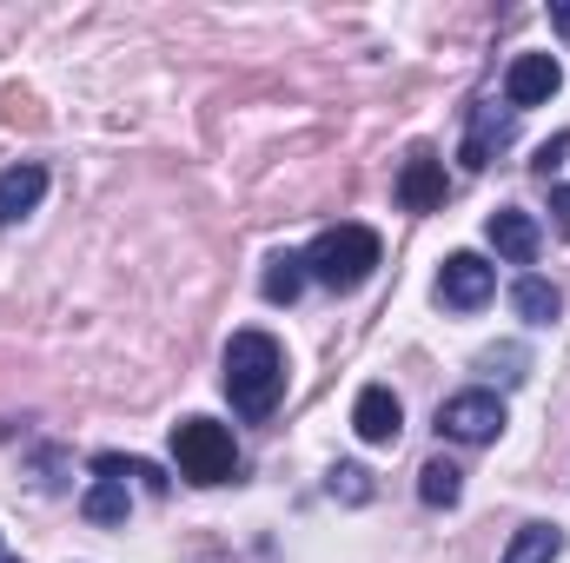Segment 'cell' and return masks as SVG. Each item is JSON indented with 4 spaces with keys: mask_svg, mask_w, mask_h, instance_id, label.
I'll return each instance as SVG.
<instances>
[{
    "mask_svg": "<svg viewBox=\"0 0 570 563\" xmlns=\"http://www.w3.org/2000/svg\"><path fill=\"white\" fill-rule=\"evenodd\" d=\"M491 292H498V266H484L478 253L444 259V273H438V305L444 312H478V305H491Z\"/></svg>",
    "mask_w": 570,
    "mask_h": 563,
    "instance_id": "5b68a950",
    "label": "cell"
},
{
    "mask_svg": "<svg viewBox=\"0 0 570 563\" xmlns=\"http://www.w3.org/2000/svg\"><path fill=\"white\" fill-rule=\"evenodd\" d=\"M419 497H425L431 511H451V504L464 497V471H458L451 457H431L425 471H419Z\"/></svg>",
    "mask_w": 570,
    "mask_h": 563,
    "instance_id": "9a60e30c",
    "label": "cell"
},
{
    "mask_svg": "<svg viewBox=\"0 0 570 563\" xmlns=\"http://www.w3.org/2000/svg\"><path fill=\"white\" fill-rule=\"evenodd\" d=\"M226 398L246 424H266L285 398V352L273 332H233L226 345Z\"/></svg>",
    "mask_w": 570,
    "mask_h": 563,
    "instance_id": "6da1fadb",
    "label": "cell"
},
{
    "mask_svg": "<svg viewBox=\"0 0 570 563\" xmlns=\"http://www.w3.org/2000/svg\"><path fill=\"white\" fill-rule=\"evenodd\" d=\"M40 199H47V166L20 159V166H7V172H0V226H20Z\"/></svg>",
    "mask_w": 570,
    "mask_h": 563,
    "instance_id": "8fae6325",
    "label": "cell"
},
{
    "mask_svg": "<svg viewBox=\"0 0 570 563\" xmlns=\"http://www.w3.org/2000/svg\"><path fill=\"white\" fill-rule=\"evenodd\" d=\"M551 219H558V233L570 239V186H551Z\"/></svg>",
    "mask_w": 570,
    "mask_h": 563,
    "instance_id": "ffe728a7",
    "label": "cell"
},
{
    "mask_svg": "<svg viewBox=\"0 0 570 563\" xmlns=\"http://www.w3.org/2000/svg\"><path fill=\"white\" fill-rule=\"evenodd\" d=\"M352 431H358L365 444H399V431H405L399 392H392V385H365V392L352 398Z\"/></svg>",
    "mask_w": 570,
    "mask_h": 563,
    "instance_id": "ba28073f",
    "label": "cell"
},
{
    "mask_svg": "<svg viewBox=\"0 0 570 563\" xmlns=\"http://www.w3.org/2000/svg\"><path fill=\"white\" fill-rule=\"evenodd\" d=\"M511 312L531 325V332H544V325H558V312H564V292L551 279H538V273H524V279L511 285Z\"/></svg>",
    "mask_w": 570,
    "mask_h": 563,
    "instance_id": "7c38bea8",
    "label": "cell"
},
{
    "mask_svg": "<svg viewBox=\"0 0 570 563\" xmlns=\"http://www.w3.org/2000/svg\"><path fill=\"white\" fill-rule=\"evenodd\" d=\"M558 87H564V67H558L551 53H518V60H511V73H504V107H511V113L544 107Z\"/></svg>",
    "mask_w": 570,
    "mask_h": 563,
    "instance_id": "52a82bcc",
    "label": "cell"
},
{
    "mask_svg": "<svg viewBox=\"0 0 570 563\" xmlns=\"http://www.w3.org/2000/svg\"><path fill=\"white\" fill-rule=\"evenodd\" d=\"M438 431L451 444H491L504 431V398L498 392H458V398L438 405Z\"/></svg>",
    "mask_w": 570,
    "mask_h": 563,
    "instance_id": "277c9868",
    "label": "cell"
},
{
    "mask_svg": "<svg viewBox=\"0 0 570 563\" xmlns=\"http://www.w3.org/2000/svg\"><path fill=\"white\" fill-rule=\"evenodd\" d=\"M173 464H179V477H193V484H226L233 471H239V444H233V431L219 418H179L173 424Z\"/></svg>",
    "mask_w": 570,
    "mask_h": 563,
    "instance_id": "3957f363",
    "label": "cell"
},
{
    "mask_svg": "<svg viewBox=\"0 0 570 563\" xmlns=\"http://www.w3.org/2000/svg\"><path fill=\"white\" fill-rule=\"evenodd\" d=\"M399 206L405 213H438L444 206V159L431 146H412V159L399 172Z\"/></svg>",
    "mask_w": 570,
    "mask_h": 563,
    "instance_id": "9c48e42d",
    "label": "cell"
},
{
    "mask_svg": "<svg viewBox=\"0 0 570 563\" xmlns=\"http://www.w3.org/2000/svg\"><path fill=\"white\" fill-rule=\"evenodd\" d=\"M325 491H332L338 504H372V471H365V464H332V471H325Z\"/></svg>",
    "mask_w": 570,
    "mask_h": 563,
    "instance_id": "ac0fdd59",
    "label": "cell"
},
{
    "mask_svg": "<svg viewBox=\"0 0 570 563\" xmlns=\"http://www.w3.org/2000/svg\"><path fill=\"white\" fill-rule=\"evenodd\" d=\"M7 563H20V557H7Z\"/></svg>",
    "mask_w": 570,
    "mask_h": 563,
    "instance_id": "7402d4cb",
    "label": "cell"
},
{
    "mask_svg": "<svg viewBox=\"0 0 570 563\" xmlns=\"http://www.w3.org/2000/svg\"><path fill=\"white\" fill-rule=\"evenodd\" d=\"M511 134H518V113H511V107H498V100H478V107H471V127H464V146H458V159H464L471 172H484V166L511 146Z\"/></svg>",
    "mask_w": 570,
    "mask_h": 563,
    "instance_id": "8992f818",
    "label": "cell"
},
{
    "mask_svg": "<svg viewBox=\"0 0 570 563\" xmlns=\"http://www.w3.org/2000/svg\"><path fill=\"white\" fill-rule=\"evenodd\" d=\"M484 233H491L498 259H511V266H531V259H538V246H544V226H538L524 206H498Z\"/></svg>",
    "mask_w": 570,
    "mask_h": 563,
    "instance_id": "30bf717a",
    "label": "cell"
},
{
    "mask_svg": "<svg viewBox=\"0 0 570 563\" xmlns=\"http://www.w3.org/2000/svg\"><path fill=\"white\" fill-rule=\"evenodd\" d=\"M564 152H570V134H551V140L538 146V159H531V172H538V179H551V172L564 166Z\"/></svg>",
    "mask_w": 570,
    "mask_h": 563,
    "instance_id": "d6986e66",
    "label": "cell"
},
{
    "mask_svg": "<svg viewBox=\"0 0 570 563\" xmlns=\"http://www.w3.org/2000/svg\"><path fill=\"white\" fill-rule=\"evenodd\" d=\"M558 557H564V531L558 524H518L511 551L498 563H558Z\"/></svg>",
    "mask_w": 570,
    "mask_h": 563,
    "instance_id": "4fadbf2b",
    "label": "cell"
},
{
    "mask_svg": "<svg viewBox=\"0 0 570 563\" xmlns=\"http://www.w3.org/2000/svg\"><path fill=\"white\" fill-rule=\"evenodd\" d=\"M94 471H100V477H120V484H127V477H140L146 491H166V471H159V464H146V457H114V451H100V457H94Z\"/></svg>",
    "mask_w": 570,
    "mask_h": 563,
    "instance_id": "e0dca14e",
    "label": "cell"
},
{
    "mask_svg": "<svg viewBox=\"0 0 570 563\" xmlns=\"http://www.w3.org/2000/svg\"><path fill=\"white\" fill-rule=\"evenodd\" d=\"M551 27H558V33L570 40V0H564V7H551Z\"/></svg>",
    "mask_w": 570,
    "mask_h": 563,
    "instance_id": "44dd1931",
    "label": "cell"
},
{
    "mask_svg": "<svg viewBox=\"0 0 570 563\" xmlns=\"http://www.w3.org/2000/svg\"><path fill=\"white\" fill-rule=\"evenodd\" d=\"M379 259H385V246H379L372 226H325L305 246V273L318 285H332V292H358V285L379 273Z\"/></svg>",
    "mask_w": 570,
    "mask_h": 563,
    "instance_id": "7a4b0ae2",
    "label": "cell"
},
{
    "mask_svg": "<svg viewBox=\"0 0 570 563\" xmlns=\"http://www.w3.org/2000/svg\"><path fill=\"white\" fill-rule=\"evenodd\" d=\"M305 279H312V273H305V253H279V259L266 266V298H273V305H292V298L305 292Z\"/></svg>",
    "mask_w": 570,
    "mask_h": 563,
    "instance_id": "2e32d148",
    "label": "cell"
},
{
    "mask_svg": "<svg viewBox=\"0 0 570 563\" xmlns=\"http://www.w3.org/2000/svg\"><path fill=\"white\" fill-rule=\"evenodd\" d=\"M127 511H134V497H127L120 477H94V491L80 497V517L87 524H127Z\"/></svg>",
    "mask_w": 570,
    "mask_h": 563,
    "instance_id": "5bb4252c",
    "label": "cell"
}]
</instances>
